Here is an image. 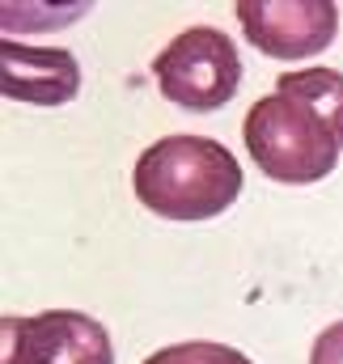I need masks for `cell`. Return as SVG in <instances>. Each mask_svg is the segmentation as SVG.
<instances>
[{"label":"cell","instance_id":"obj_5","mask_svg":"<svg viewBox=\"0 0 343 364\" xmlns=\"http://www.w3.org/2000/svg\"><path fill=\"white\" fill-rule=\"evenodd\" d=\"M233 13L250 47L271 60H310L339 34V4L331 0H238Z\"/></svg>","mask_w":343,"mask_h":364},{"label":"cell","instance_id":"obj_1","mask_svg":"<svg viewBox=\"0 0 343 364\" xmlns=\"http://www.w3.org/2000/svg\"><path fill=\"white\" fill-rule=\"evenodd\" d=\"M132 191L162 220H212L238 203L242 166L212 136H162L136 157Z\"/></svg>","mask_w":343,"mask_h":364},{"label":"cell","instance_id":"obj_9","mask_svg":"<svg viewBox=\"0 0 343 364\" xmlns=\"http://www.w3.org/2000/svg\"><path fill=\"white\" fill-rule=\"evenodd\" d=\"M310 364H343V322H331V326L314 339Z\"/></svg>","mask_w":343,"mask_h":364},{"label":"cell","instance_id":"obj_4","mask_svg":"<svg viewBox=\"0 0 343 364\" xmlns=\"http://www.w3.org/2000/svg\"><path fill=\"white\" fill-rule=\"evenodd\" d=\"M4 360L0 364H115L110 331L81 309L4 314Z\"/></svg>","mask_w":343,"mask_h":364},{"label":"cell","instance_id":"obj_2","mask_svg":"<svg viewBox=\"0 0 343 364\" xmlns=\"http://www.w3.org/2000/svg\"><path fill=\"white\" fill-rule=\"evenodd\" d=\"M242 140L250 149V161L271 182L284 186H310L322 182L339 166V140L331 127L297 97L288 93H267L242 119Z\"/></svg>","mask_w":343,"mask_h":364},{"label":"cell","instance_id":"obj_3","mask_svg":"<svg viewBox=\"0 0 343 364\" xmlns=\"http://www.w3.org/2000/svg\"><path fill=\"white\" fill-rule=\"evenodd\" d=\"M153 77H157V90L166 102L191 110V114H212L238 97L242 55L225 30L191 26L157 51Z\"/></svg>","mask_w":343,"mask_h":364},{"label":"cell","instance_id":"obj_6","mask_svg":"<svg viewBox=\"0 0 343 364\" xmlns=\"http://www.w3.org/2000/svg\"><path fill=\"white\" fill-rule=\"evenodd\" d=\"M0 93L30 106H64L81 93V64L64 47L0 43Z\"/></svg>","mask_w":343,"mask_h":364},{"label":"cell","instance_id":"obj_8","mask_svg":"<svg viewBox=\"0 0 343 364\" xmlns=\"http://www.w3.org/2000/svg\"><path fill=\"white\" fill-rule=\"evenodd\" d=\"M144 364H255L246 352L229 348V343H212V339H186L170 343L162 352H153Z\"/></svg>","mask_w":343,"mask_h":364},{"label":"cell","instance_id":"obj_7","mask_svg":"<svg viewBox=\"0 0 343 364\" xmlns=\"http://www.w3.org/2000/svg\"><path fill=\"white\" fill-rule=\"evenodd\" d=\"M275 93H288V97L305 102L331 127V136L339 140V149H343V73L339 68H297V73H284L275 81Z\"/></svg>","mask_w":343,"mask_h":364}]
</instances>
